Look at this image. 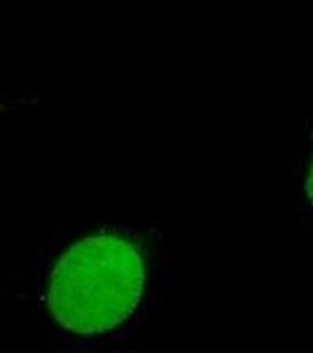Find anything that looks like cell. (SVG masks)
<instances>
[{"instance_id":"2","label":"cell","mask_w":313,"mask_h":353,"mask_svg":"<svg viewBox=\"0 0 313 353\" xmlns=\"http://www.w3.org/2000/svg\"><path fill=\"white\" fill-rule=\"evenodd\" d=\"M305 191L306 196H307L310 201L313 204V163L312 165H311V168H310L307 178H306Z\"/></svg>"},{"instance_id":"1","label":"cell","mask_w":313,"mask_h":353,"mask_svg":"<svg viewBox=\"0 0 313 353\" xmlns=\"http://www.w3.org/2000/svg\"><path fill=\"white\" fill-rule=\"evenodd\" d=\"M146 265L134 243L112 232L81 238L58 258L46 305L61 329L92 337L129 321L144 296Z\"/></svg>"}]
</instances>
